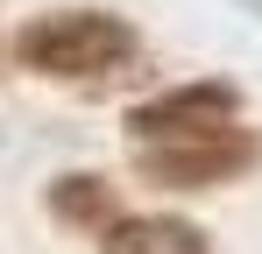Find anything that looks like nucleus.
<instances>
[{
  "label": "nucleus",
  "mask_w": 262,
  "mask_h": 254,
  "mask_svg": "<svg viewBox=\"0 0 262 254\" xmlns=\"http://www.w3.org/2000/svg\"><path fill=\"white\" fill-rule=\"evenodd\" d=\"M142 64V29L121 7H92V0H64L43 7L14 29V71L43 85H78V92H106Z\"/></svg>",
  "instance_id": "obj_1"
},
{
  "label": "nucleus",
  "mask_w": 262,
  "mask_h": 254,
  "mask_svg": "<svg viewBox=\"0 0 262 254\" xmlns=\"http://www.w3.org/2000/svg\"><path fill=\"white\" fill-rule=\"evenodd\" d=\"M135 184L163 191V198H206V191H234L262 169V134L248 120L199 127V134H170V141H128Z\"/></svg>",
  "instance_id": "obj_2"
},
{
  "label": "nucleus",
  "mask_w": 262,
  "mask_h": 254,
  "mask_svg": "<svg viewBox=\"0 0 262 254\" xmlns=\"http://www.w3.org/2000/svg\"><path fill=\"white\" fill-rule=\"evenodd\" d=\"M227 120H248V92L234 78H177V85H156L149 99H135L121 113V134L170 141V134H199V127H227Z\"/></svg>",
  "instance_id": "obj_3"
},
{
  "label": "nucleus",
  "mask_w": 262,
  "mask_h": 254,
  "mask_svg": "<svg viewBox=\"0 0 262 254\" xmlns=\"http://www.w3.org/2000/svg\"><path fill=\"white\" fill-rule=\"evenodd\" d=\"M43 212L57 219V226H71V233H106L114 219H121V191H114V176L106 169H64V176H50L43 184Z\"/></svg>",
  "instance_id": "obj_4"
},
{
  "label": "nucleus",
  "mask_w": 262,
  "mask_h": 254,
  "mask_svg": "<svg viewBox=\"0 0 262 254\" xmlns=\"http://www.w3.org/2000/svg\"><path fill=\"white\" fill-rule=\"evenodd\" d=\"M99 254H213V233L184 212H121L99 233Z\"/></svg>",
  "instance_id": "obj_5"
},
{
  "label": "nucleus",
  "mask_w": 262,
  "mask_h": 254,
  "mask_svg": "<svg viewBox=\"0 0 262 254\" xmlns=\"http://www.w3.org/2000/svg\"><path fill=\"white\" fill-rule=\"evenodd\" d=\"M7 64H14V36H0V78H7Z\"/></svg>",
  "instance_id": "obj_6"
},
{
  "label": "nucleus",
  "mask_w": 262,
  "mask_h": 254,
  "mask_svg": "<svg viewBox=\"0 0 262 254\" xmlns=\"http://www.w3.org/2000/svg\"><path fill=\"white\" fill-rule=\"evenodd\" d=\"M241 7H255V21H262V0H241Z\"/></svg>",
  "instance_id": "obj_7"
}]
</instances>
